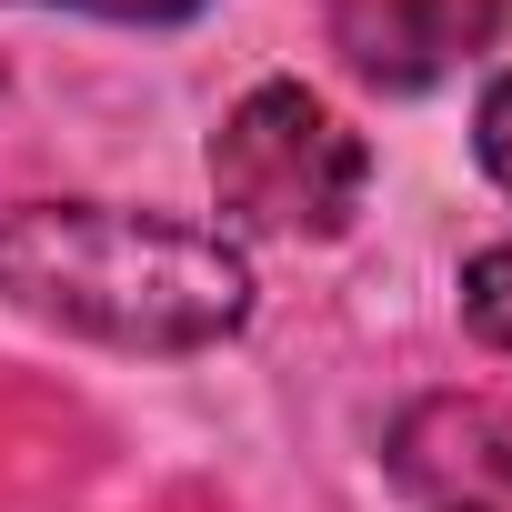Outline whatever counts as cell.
I'll list each match as a JSON object with an SVG mask.
<instances>
[{
    "mask_svg": "<svg viewBox=\"0 0 512 512\" xmlns=\"http://www.w3.org/2000/svg\"><path fill=\"white\" fill-rule=\"evenodd\" d=\"M0 302L111 352H211L251 322V262L201 221L21 201L0 211Z\"/></svg>",
    "mask_w": 512,
    "mask_h": 512,
    "instance_id": "obj_1",
    "label": "cell"
},
{
    "mask_svg": "<svg viewBox=\"0 0 512 512\" xmlns=\"http://www.w3.org/2000/svg\"><path fill=\"white\" fill-rule=\"evenodd\" d=\"M362 191H372L362 131H352L322 91H302V81L241 91L231 121L211 131V201H221L241 231L332 241V231H352Z\"/></svg>",
    "mask_w": 512,
    "mask_h": 512,
    "instance_id": "obj_2",
    "label": "cell"
},
{
    "mask_svg": "<svg viewBox=\"0 0 512 512\" xmlns=\"http://www.w3.org/2000/svg\"><path fill=\"white\" fill-rule=\"evenodd\" d=\"M392 482L422 512H512V412L482 392H432L392 422Z\"/></svg>",
    "mask_w": 512,
    "mask_h": 512,
    "instance_id": "obj_3",
    "label": "cell"
},
{
    "mask_svg": "<svg viewBox=\"0 0 512 512\" xmlns=\"http://www.w3.org/2000/svg\"><path fill=\"white\" fill-rule=\"evenodd\" d=\"M502 31V0H332V51L382 91H432Z\"/></svg>",
    "mask_w": 512,
    "mask_h": 512,
    "instance_id": "obj_4",
    "label": "cell"
},
{
    "mask_svg": "<svg viewBox=\"0 0 512 512\" xmlns=\"http://www.w3.org/2000/svg\"><path fill=\"white\" fill-rule=\"evenodd\" d=\"M462 322H472L492 352H512V241H492V251L462 262Z\"/></svg>",
    "mask_w": 512,
    "mask_h": 512,
    "instance_id": "obj_5",
    "label": "cell"
},
{
    "mask_svg": "<svg viewBox=\"0 0 512 512\" xmlns=\"http://www.w3.org/2000/svg\"><path fill=\"white\" fill-rule=\"evenodd\" d=\"M41 11H91V21H141V31H161V21H191L201 0H41Z\"/></svg>",
    "mask_w": 512,
    "mask_h": 512,
    "instance_id": "obj_6",
    "label": "cell"
},
{
    "mask_svg": "<svg viewBox=\"0 0 512 512\" xmlns=\"http://www.w3.org/2000/svg\"><path fill=\"white\" fill-rule=\"evenodd\" d=\"M482 171L512 191V81H492V101H482Z\"/></svg>",
    "mask_w": 512,
    "mask_h": 512,
    "instance_id": "obj_7",
    "label": "cell"
}]
</instances>
